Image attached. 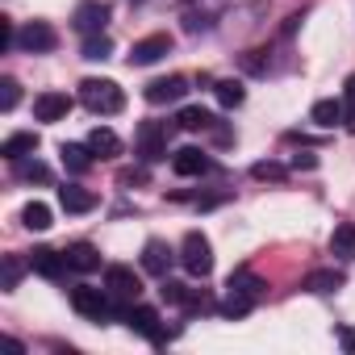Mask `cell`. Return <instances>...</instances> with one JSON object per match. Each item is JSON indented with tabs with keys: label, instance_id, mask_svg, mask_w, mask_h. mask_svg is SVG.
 Segmentation results:
<instances>
[{
	"label": "cell",
	"instance_id": "cell-1",
	"mask_svg": "<svg viewBox=\"0 0 355 355\" xmlns=\"http://www.w3.org/2000/svg\"><path fill=\"white\" fill-rule=\"evenodd\" d=\"M80 101H84V109H92L101 117H113V113L125 109V92L113 80H84L80 84Z\"/></svg>",
	"mask_w": 355,
	"mask_h": 355
},
{
	"label": "cell",
	"instance_id": "cell-2",
	"mask_svg": "<svg viewBox=\"0 0 355 355\" xmlns=\"http://www.w3.org/2000/svg\"><path fill=\"white\" fill-rule=\"evenodd\" d=\"M180 263H184V272L197 276V280H205V276L214 272V247H209V239H205L201 230H189V234H184V243H180Z\"/></svg>",
	"mask_w": 355,
	"mask_h": 355
},
{
	"label": "cell",
	"instance_id": "cell-3",
	"mask_svg": "<svg viewBox=\"0 0 355 355\" xmlns=\"http://www.w3.org/2000/svg\"><path fill=\"white\" fill-rule=\"evenodd\" d=\"M71 309L88 322H105L113 313V293L109 288H92V284H76L71 288Z\"/></svg>",
	"mask_w": 355,
	"mask_h": 355
},
{
	"label": "cell",
	"instance_id": "cell-4",
	"mask_svg": "<svg viewBox=\"0 0 355 355\" xmlns=\"http://www.w3.org/2000/svg\"><path fill=\"white\" fill-rule=\"evenodd\" d=\"M109 5L105 0H80L76 5V13H71V26L88 38V34H105V26H109Z\"/></svg>",
	"mask_w": 355,
	"mask_h": 355
},
{
	"label": "cell",
	"instance_id": "cell-5",
	"mask_svg": "<svg viewBox=\"0 0 355 355\" xmlns=\"http://www.w3.org/2000/svg\"><path fill=\"white\" fill-rule=\"evenodd\" d=\"M163 55H171V34L138 38V42L130 46V67H150V63H159Z\"/></svg>",
	"mask_w": 355,
	"mask_h": 355
},
{
	"label": "cell",
	"instance_id": "cell-6",
	"mask_svg": "<svg viewBox=\"0 0 355 355\" xmlns=\"http://www.w3.org/2000/svg\"><path fill=\"white\" fill-rule=\"evenodd\" d=\"M138 155H142L146 163L167 159V125H159V121H142V125H138Z\"/></svg>",
	"mask_w": 355,
	"mask_h": 355
},
{
	"label": "cell",
	"instance_id": "cell-7",
	"mask_svg": "<svg viewBox=\"0 0 355 355\" xmlns=\"http://www.w3.org/2000/svg\"><path fill=\"white\" fill-rule=\"evenodd\" d=\"M17 46H21V51H30V55H46V51H55V46H59V34H55L46 21H30V26L17 34Z\"/></svg>",
	"mask_w": 355,
	"mask_h": 355
},
{
	"label": "cell",
	"instance_id": "cell-8",
	"mask_svg": "<svg viewBox=\"0 0 355 355\" xmlns=\"http://www.w3.org/2000/svg\"><path fill=\"white\" fill-rule=\"evenodd\" d=\"M105 288L113 293V301H121V305H125V301H134V297L142 293V280H138V276H134L130 268L113 263V268L105 272Z\"/></svg>",
	"mask_w": 355,
	"mask_h": 355
},
{
	"label": "cell",
	"instance_id": "cell-9",
	"mask_svg": "<svg viewBox=\"0 0 355 355\" xmlns=\"http://www.w3.org/2000/svg\"><path fill=\"white\" fill-rule=\"evenodd\" d=\"M189 92V80L184 76H163V80H150L146 88H142V96L150 101V105H171V101H180Z\"/></svg>",
	"mask_w": 355,
	"mask_h": 355
},
{
	"label": "cell",
	"instance_id": "cell-10",
	"mask_svg": "<svg viewBox=\"0 0 355 355\" xmlns=\"http://www.w3.org/2000/svg\"><path fill=\"white\" fill-rule=\"evenodd\" d=\"M125 326H130L134 334L150 338V343H163V326H159V313H155L150 305H130V309H125Z\"/></svg>",
	"mask_w": 355,
	"mask_h": 355
},
{
	"label": "cell",
	"instance_id": "cell-11",
	"mask_svg": "<svg viewBox=\"0 0 355 355\" xmlns=\"http://www.w3.org/2000/svg\"><path fill=\"white\" fill-rule=\"evenodd\" d=\"M30 272L46 276V280H63V272H71V268H67V255H59L51 247H34L30 251Z\"/></svg>",
	"mask_w": 355,
	"mask_h": 355
},
{
	"label": "cell",
	"instance_id": "cell-12",
	"mask_svg": "<svg viewBox=\"0 0 355 355\" xmlns=\"http://www.w3.org/2000/svg\"><path fill=\"white\" fill-rule=\"evenodd\" d=\"M209 167H214L209 155L197 150V146H184V150H175V155H171V171H175V175H205Z\"/></svg>",
	"mask_w": 355,
	"mask_h": 355
},
{
	"label": "cell",
	"instance_id": "cell-13",
	"mask_svg": "<svg viewBox=\"0 0 355 355\" xmlns=\"http://www.w3.org/2000/svg\"><path fill=\"white\" fill-rule=\"evenodd\" d=\"M67 113H71V96L67 92H42L34 101V117L38 121H63Z\"/></svg>",
	"mask_w": 355,
	"mask_h": 355
},
{
	"label": "cell",
	"instance_id": "cell-14",
	"mask_svg": "<svg viewBox=\"0 0 355 355\" xmlns=\"http://www.w3.org/2000/svg\"><path fill=\"white\" fill-rule=\"evenodd\" d=\"M59 205L67 214H92L96 209V193L92 189H80V184H63L59 189Z\"/></svg>",
	"mask_w": 355,
	"mask_h": 355
},
{
	"label": "cell",
	"instance_id": "cell-15",
	"mask_svg": "<svg viewBox=\"0 0 355 355\" xmlns=\"http://www.w3.org/2000/svg\"><path fill=\"white\" fill-rule=\"evenodd\" d=\"M63 255H67V268H71V272H80V276H88V272H96V268H101V251H96L92 243H71Z\"/></svg>",
	"mask_w": 355,
	"mask_h": 355
},
{
	"label": "cell",
	"instance_id": "cell-16",
	"mask_svg": "<svg viewBox=\"0 0 355 355\" xmlns=\"http://www.w3.org/2000/svg\"><path fill=\"white\" fill-rule=\"evenodd\" d=\"M171 259H175V255H171V247H167V243H159V239H150V243L142 247V268H146L150 276H159V280L167 276Z\"/></svg>",
	"mask_w": 355,
	"mask_h": 355
},
{
	"label": "cell",
	"instance_id": "cell-17",
	"mask_svg": "<svg viewBox=\"0 0 355 355\" xmlns=\"http://www.w3.org/2000/svg\"><path fill=\"white\" fill-rule=\"evenodd\" d=\"M34 150H38V134H34V130L9 134V138H5V146H0V155H5L9 163H17V159H30Z\"/></svg>",
	"mask_w": 355,
	"mask_h": 355
},
{
	"label": "cell",
	"instance_id": "cell-18",
	"mask_svg": "<svg viewBox=\"0 0 355 355\" xmlns=\"http://www.w3.org/2000/svg\"><path fill=\"white\" fill-rule=\"evenodd\" d=\"M330 255L343 259V263L355 259V222H338V226H334V234H330Z\"/></svg>",
	"mask_w": 355,
	"mask_h": 355
},
{
	"label": "cell",
	"instance_id": "cell-19",
	"mask_svg": "<svg viewBox=\"0 0 355 355\" xmlns=\"http://www.w3.org/2000/svg\"><path fill=\"white\" fill-rule=\"evenodd\" d=\"M88 146H92L96 159H117V155H121V138H117L109 125H96V130L88 134Z\"/></svg>",
	"mask_w": 355,
	"mask_h": 355
},
{
	"label": "cell",
	"instance_id": "cell-20",
	"mask_svg": "<svg viewBox=\"0 0 355 355\" xmlns=\"http://www.w3.org/2000/svg\"><path fill=\"white\" fill-rule=\"evenodd\" d=\"M59 155H63L67 171H76V175H84V171L92 167V159H96L88 142H84V146H80V142H63V146H59Z\"/></svg>",
	"mask_w": 355,
	"mask_h": 355
},
{
	"label": "cell",
	"instance_id": "cell-21",
	"mask_svg": "<svg viewBox=\"0 0 355 355\" xmlns=\"http://www.w3.org/2000/svg\"><path fill=\"white\" fill-rule=\"evenodd\" d=\"M175 125L189 130V134H201V130H214V113H209V109H201V105H189V109L175 113Z\"/></svg>",
	"mask_w": 355,
	"mask_h": 355
},
{
	"label": "cell",
	"instance_id": "cell-22",
	"mask_svg": "<svg viewBox=\"0 0 355 355\" xmlns=\"http://www.w3.org/2000/svg\"><path fill=\"white\" fill-rule=\"evenodd\" d=\"M343 284H347V276L334 272V268H322V272H309V276H305V288H309V293H334V288H343Z\"/></svg>",
	"mask_w": 355,
	"mask_h": 355
},
{
	"label": "cell",
	"instance_id": "cell-23",
	"mask_svg": "<svg viewBox=\"0 0 355 355\" xmlns=\"http://www.w3.org/2000/svg\"><path fill=\"white\" fill-rule=\"evenodd\" d=\"M214 96H218V105H226V109H239L247 92H243V84H239V80H218V84H214Z\"/></svg>",
	"mask_w": 355,
	"mask_h": 355
},
{
	"label": "cell",
	"instance_id": "cell-24",
	"mask_svg": "<svg viewBox=\"0 0 355 355\" xmlns=\"http://www.w3.org/2000/svg\"><path fill=\"white\" fill-rule=\"evenodd\" d=\"M309 117H313L318 125H326V130H330V125H338V121H343V101H318V105L309 109Z\"/></svg>",
	"mask_w": 355,
	"mask_h": 355
},
{
	"label": "cell",
	"instance_id": "cell-25",
	"mask_svg": "<svg viewBox=\"0 0 355 355\" xmlns=\"http://www.w3.org/2000/svg\"><path fill=\"white\" fill-rule=\"evenodd\" d=\"M21 222H26V230H51V205L30 201V205L21 209Z\"/></svg>",
	"mask_w": 355,
	"mask_h": 355
},
{
	"label": "cell",
	"instance_id": "cell-26",
	"mask_svg": "<svg viewBox=\"0 0 355 355\" xmlns=\"http://www.w3.org/2000/svg\"><path fill=\"white\" fill-rule=\"evenodd\" d=\"M84 59H92V63H105L109 55H113V42L105 38V34H88L84 38V51H80Z\"/></svg>",
	"mask_w": 355,
	"mask_h": 355
},
{
	"label": "cell",
	"instance_id": "cell-27",
	"mask_svg": "<svg viewBox=\"0 0 355 355\" xmlns=\"http://www.w3.org/2000/svg\"><path fill=\"white\" fill-rule=\"evenodd\" d=\"M226 288H230V293H243V297H255V301L263 297V280H255L251 272H234Z\"/></svg>",
	"mask_w": 355,
	"mask_h": 355
},
{
	"label": "cell",
	"instance_id": "cell-28",
	"mask_svg": "<svg viewBox=\"0 0 355 355\" xmlns=\"http://www.w3.org/2000/svg\"><path fill=\"white\" fill-rule=\"evenodd\" d=\"M30 268V259L21 263L17 255H5V268H0V288H5V293H13L17 288V280H21V272Z\"/></svg>",
	"mask_w": 355,
	"mask_h": 355
},
{
	"label": "cell",
	"instance_id": "cell-29",
	"mask_svg": "<svg viewBox=\"0 0 355 355\" xmlns=\"http://www.w3.org/2000/svg\"><path fill=\"white\" fill-rule=\"evenodd\" d=\"M17 175H21V180L51 184V167H46V163H38V159H17Z\"/></svg>",
	"mask_w": 355,
	"mask_h": 355
},
{
	"label": "cell",
	"instance_id": "cell-30",
	"mask_svg": "<svg viewBox=\"0 0 355 355\" xmlns=\"http://www.w3.org/2000/svg\"><path fill=\"white\" fill-rule=\"evenodd\" d=\"M251 305H255V297L226 293V301H222V313H226V318H243V313H251Z\"/></svg>",
	"mask_w": 355,
	"mask_h": 355
},
{
	"label": "cell",
	"instance_id": "cell-31",
	"mask_svg": "<svg viewBox=\"0 0 355 355\" xmlns=\"http://www.w3.org/2000/svg\"><path fill=\"white\" fill-rule=\"evenodd\" d=\"M251 175H255V180H276V184H280L284 175H288V167H284V163L263 159V163H255V167H251Z\"/></svg>",
	"mask_w": 355,
	"mask_h": 355
},
{
	"label": "cell",
	"instance_id": "cell-32",
	"mask_svg": "<svg viewBox=\"0 0 355 355\" xmlns=\"http://www.w3.org/2000/svg\"><path fill=\"white\" fill-rule=\"evenodd\" d=\"M17 101H21V88H17V80L13 76H5V80H0V109H17Z\"/></svg>",
	"mask_w": 355,
	"mask_h": 355
},
{
	"label": "cell",
	"instance_id": "cell-33",
	"mask_svg": "<svg viewBox=\"0 0 355 355\" xmlns=\"http://www.w3.org/2000/svg\"><path fill=\"white\" fill-rule=\"evenodd\" d=\"M159 297H163L167 305H184V297H189V284H180V280H167V276H163V288H159Z\"/></svg>",
	"mask_w": 355,
	"mask_h": 355
},
{
	"label": "cell",
	"instance_id": "cell-34",
	"mask_svg": "<svg viewBox=\"0 0 355 355\" xmlns=\"http://www.w3.org/2000/svg\"><path fill=\"white\" fill-rule=\"evenodd\" d=\"M17 42V34H13V21L9 17H0V51H9Z\"/></svg>",
	"mask_w": 355,
	"mask_h": 355
},
{
	"label": "cell",
	"instance_id": "cell-35",
	"mask_svg": "<svg viewBox=\"0 0 355 355\" xmlns=\"http://www.w3.org/2000/svg\"><path fill=\"white\" fill-rule=\"evenodd\" d=\"M338 343H343V351L355 355V326H338Z\"/></svg>",
	"mask_w": 355,
	"mask_h": 355
},
{
	"label": "cell",
	"instance_id": "cell-36",
	"mask_svg": "<svg viewBox=\"0 0 355 355\" xmlns=\"http://www.w3.org/2000/svg\"><path fill=\"white\" fill-rule=\"evenodd\" d=\"M293 167H318V159L313 155H293Z\"/></svg>",
	"mask_w": 355,
	"mask_h": 355
},
{
	"label": "cell",
	"instance_id": "cell-37",
	"mask_svg": "<svg viewBox=\"0 0 355 355\" xmlns=\"http://www.w3.org/2000/svg\"><path fill=\"white\" fill-rule=\"evenodd\" d=\"M343 125H347V130L355 134V109H347V113H343Z\"/></svg>",
	"mask_w": 355,
	"mask_h": 355
},
{
	"label": "cell",
	"instance_id": "cell-38",
	"mask_svg": "<svg viewBox=\"0 0 355 355\" xmlns=\"http://www.w3.org/2000/svg\"><path fill=\"white\" fill-rule=\"evenodd\" d=\"M343 88H347V101L355 105V76H347V84H343Z\"/></svg>",
	"mask_w": 355,
	"mask_h": 355
}]
</instances>
